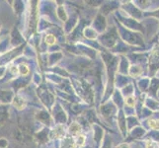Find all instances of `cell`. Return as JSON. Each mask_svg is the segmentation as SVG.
I'll use <instances>...</instances> for the list:
<instances>
[{
  "label": "cell",
  "mask_w": 159,
  "mask_h": 148,
  "mask_svg": "<svg viewBox=\"0 0 159 148\" xmlns=\"http://www.w3.org/2000/svg\"><path fill=\"white\" fill-rule=\"evenodd\" d=\"M46 43L50 46L54 45V43H56V37H54L53 35H48L46 37Z\"/></svg>",
  "instance_id": "8992f818"
},
{
  "label": "cell",
  "mask_w": 159,
  "mask_h": 148,
  "mask_svg": "<svg viewBox=\"0 0 159 148\" xmlns=\"http://www.w3.org/2000/svg\"><path fill=\"white\" fill-rule=\"evenodd\" d=\"M18 70L21 75H27L29 73V68L26 64H20L18 67Z\"/></svg>",
  "instance_id": "277c9868"
},
{
  "label": "cell",
  "mask_w": 159,
  "mask_h": 148,
  "mask_svg": "<svg viewBox=\"0 0 159 148\" xmlns=\"http://www.w3.org/2000/svg\"><path fill=\"white\" fill-rule=\"evenodd\" d=\"M149 127L153 129H156L159 130V120H155V119H152L149 122Z\"/></svg>",
  "instance_id": "52a82bcc"
},
{
  "label": "cell",
  "mask_w": 159,
  "mask_h": 148,
  "mask_svg": "<svg viewBox=\"0 0 159 148\" xmlns=\"http://www.w3.org/2000/svg\"><path fill=\"white\" fill-rule=\"evenodd\" d=\"M13 105L17 110H23L26 107V102L22 97L17 96V97H15V99L13 100Z\"/></svg>",
  "instance_id": "7a4b0ae2"
},
{
  "label": "cell",
  "mask_w": 159,
  "mask_h": 148,
  "mask_svg": "<svg viewBox=\"0 0 159 148\" xmlns=\"http://www.w3.org/2000/svg\"><path fill=\"white\" fill-rule=\"evenodd\" d=\"M0 30H1V25H0Z\"/></svg>",
  "instance_id": "7c38bea8"
},
{
  "label": "cell",
  "mask_w": 159,
  "mask_h": 148,
  "mask_svg": "<svg viewBox=\"0 0 159 148\" xmlns=\"http://www.w3.org/2000/svg\"><path fill=\"white\" fill-rule=\"evenodd\" d=\"M85 143V137L83 135H77V137H76V140H75V144L76 146H82L84 145Z\"/></svg>",
  "instance_id": "5b68a950"
},
{
  "label": "cell",
  "mask_w": 159,
  "mask_h": 148,
  "mask_svg": "<svg viewBox=\"0 0 159 148\" xmlns=\"http://www.w3.org/2000/svg\"><path fill=\"white\" fill-rule=\"evenodd\" d=\"M69 132L72 135H79L81 132V127L77 123H73L69 127Z\"/></svg>",
  "instance_id": "3957f363"
},
{
  "label": "cell",
  "mask_w": 159,
  "mask_h": 148,
  "mask_svg": "<svg viewBox=\"0 0 159 148\" xmlns=\"http://www.w3.org/2000/svg\"><path fill=\"white\" fill-rule=\"evenodd\" d=\"M134 102H135V100L134 97H129L125 99V103H127V105L129 107H133L134 105Z\"/></svg>",
  "instance_id": "ba28073f"
},
{
  "label": "cell",
  "mask_w": 159,
  "mask_h": 148,
  "mask_svg": "<svg viewBox=\"0 0 159 148\" xmlns=\"http://www.w3.org/2000/svg\"><path fill=\"white\" fill-rule=\"evenodd\" d=\"M118 148H129V145H127V144H122V145H120Z\"/></svg>",
  "instance_id": "8fae6325"
},
{
  "label": "cell",
  "mask_w": 159,
  "mask_h": 148,
  "mask_svg": "<svg viewBox=\"0 0 159 148\" xmlns=\"http://www.w3.org/2000/svg\"><path fill=\"white\" fill-rule=\"evenodd\" d=\"M146 148H157V147L154 143H152V142H147Z\"/></svg>",
  "instance_id": "30bf717a"
},
{
  "label": "cell",
  "mask_w": 159,
  "mask_h": 148,
  "mask_svg": "<svg viewBox=\"0 0 159 148\" xmlns=\"http://www.w3.org/2000/svg\"><path fill=\"white\" fill-rule=\"evenodd\" d=\"M63 135H64V128L62 127V125H57V127L52 130V132L50 134V137L52 139L61 138Z\"/></svg>",
  "instance_id": "6da1fadb"
},
{
  "label": "cell",
  "mask_w": 159,
  "mask_h": 148,
  "mask_svg": "<svg viewBox=\"0 0 159 148\" xmlns=\"http://www.w3.org/2000/svg\"><path fill=\"white\" fill-rule=\"evenodd\" d=\"M10 70H11V72H12L13 74H17L19 72L18 67H16V66H12V67L10 68Z\"/></svg>",
  "instance_id": "9c48e42d"
}]
</instances>
